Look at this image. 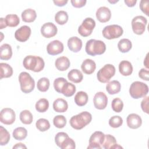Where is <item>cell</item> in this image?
Returning a JSON list of instances; mask_svg holds the SVG:
<instances>
[{
    "label": "cell",
    "mask_w": 149,
    "mask_h": 149,
    "mask_svg": "<svg viewBox=\"0 0 149 149\" xmlns=\"http://www.w3.org/2000/svg\"><path fill=\"white\" fill-rule=\"evenodd\" d=\"M23 65L24 68L27 70L40 72L43 70L45 63L44 59L40 56L28 55L24 58Z\"/></svg>",
    "instance_id": "1"
},
{
    "label": "cell",
    "mask_w": 149,
    "mask_h": 149,
    "mask_svg": "<svg viewBox=\"0 0 149 149\" xmlns=\"http://www.w3.org/2000/svg\"><path fill=\"white\" fill-rule=\"evenodd\" d=\"M91 120V114L88 112L84 111L73 116L69 120V123L73 129L80 130L89 124Z\"/></svg>",
    "instance_id": "2"
},
{
    "label": "cell",
    "mask_w": 149,
    "mask_h": 149,
    "mask_svg": "<svg viewBox=\"0 0 149 149\" xmlns=\"http://www.w3.org/2000/svg\"><path fill=\"white\" fill-rule=\"evenodd\" d=\"M85 50L88 55L94 56L104 54L106 50V45L101 40L90 39L86 42Z\"/></svg>",
    "instance_id": "3"
},
{
    "label": "cell",
    "mask_w": 149,
    "mask_h": 149,
    "mask_svg": "<svg viewBox=\"0 0 149 149\" xmlns=\"http://www.w3.org/2000/svg\"><path fill=\"white\" fill-rule=\"evenodd\" d=\"M148 93V86L143 82L136 81L133 82L129 88V94L134 99L146 97Z\"/></svg>",
    "instance_id": "4"
},
{
    "label": "cell",
    "mask_w": 149,
    "mask_h": 149,
    "mask_svg": "<svg viewBox=\"0 0 149 149\" xmlns=\"http://www.w3.org/2000/svg\"><path fill=\"white\" fill-rule=\"evenodd\" d=\"M19 81L21 91L24 93L31 92L35 87V81L31 75L26 72H21L19 75Z\"/></svg>",
    "instance_id": "5"
},
{
    "label": "cell",
    "mask_w": 149,
    "mask_h": 149,
    "mask_svg": "<svg viewBox=\"0 0 149 149\" xmlns=\"http://www.w3.org/2000/svg\"><path fill=\"white\" fill-rule=\"evenodd\" d=\"M115 68L113 65L106 64L97 72V79L101 83H107L115 75Z\"/></svg>",
    "instance_id": "6"
},
{
    "label": "cell",
    "mask_w": 149,
    "mask_h": 149,
    "mask_svg": "<svg viewBox=\"0 0 149 149\" xmlns=\"http://www.w3.org/2000/svg\"><path fill=\"white\" fill-rule=\"evenodd\" d=\"M103 37L108 40H112L120 37L123 33L121 26L117 24H111L105 26L102 30Z\"/></svg>",
    "instance_id": "7"
},
{
    "label": "cell",
    "mask_w": 149,
    "mask_h": 149,
    "mask_svg": "<svg viewBox=\"0 0 149 149\" xmlns=\"http://www.w3.org/2000/svg\"><path fill=\"white\" fill-rule=\"evenodd\" d=\"M147 20L143 16H137L132 20V27L134 33L137 35L143 34L146 30Z\"/></svg>",
    "instance_id": "8"
},
{
    "label": "cell",
    "mask_w": 149,
    "mask_h": 149,
    "mask_svg": "<svg viewBox=\"0 0 149 149\" xmlns=\"http://www.w3.org/2000/svg\"><path fill=\"white\" fill-rule=\"evenodd\" d=\"M95 26V20L91 17H87L79 27L78 33L83 37H88L91 34Z\"/></svg>",
    "instance_id": "9"
},
{
    "label": "cell",
    "mask_w": 149,
    "mask_h": 149,
    "mask_svg": "<svg viewBox=\"0 0 149 149\" xmlns=\"http://www.w3.org/2000/svg\"><path fill=\"white\" fill-rule=\"evenodd\" d=\"M105 138V134L100 131L93 133L89 139V146L87 148H102V145Z\"/></svg>",
    "instance_id": "10"
},
{
    "label": "cell",
    "mask_w": 149,
    "mask_h": 149,
    "mask_svg": "<svg viewBox=\"0 0 149 149\" xmlns=\"http://www.w3.org/2000/svg\"><path fill=\"white\" fill-rule=\"evenodd\" d=\"M16 119V114L14 111L10 108L2 109L0 113V121L1 123L10 125L14 123Z\"/></svg>",
    "instance_id": "11"
},
{
    "label": "cell",
    "mask_w": 149,
    "mask_h": 149,
    "mask_svg": "<svg viewBox=\"0 0 149 149\" xmlns=\"http://www.w3.org/2000/svg\"><path fill=\"white\" fill-rule=\"evenodd\" d=\"M31 30L28 26H22L19 28L15 33V38L19 42H25L29 38L31 35Z\"/></svg>",
    "instance_id": "12"
},
{
    "label": "cell",
    "mask_w": 149,
    "mask_h": 149,
    "mask_svg": "<svg viewBox=\"0 0 149 149\" xmlns=\"http://www.w3.org/2000/svg\"><path fill=\"white\" fill-rule=\"evenodd\" d=\"M93 103L94 107L98 109H105L108 104V98L105 94L103 92L97 93L93 98Z\"/></svg>",
    "instance_id": "13"
},
{
    "label": "cell",
    "mask_w": 149,
    "mask_h": 149,
    "mask_svg": "<svg viewBox=\"0 0 149 149\" xmlns=\"http://www.w3.org/2000/svg\"><path fill=\"white\" fill-rule=\"evenodd\" d=\"M58 31L56 26L51 22L44 23L41 28V33L45 38H49L54 37Z\"/></svg>",
    "instance_id": "14"
},
{
    "label": "cell",
    "mask_w": 149,
    "mask_h": 149,
    "mask_svg": "<svg viewBox=\"0 0 149 149\" xmlns=\"http://www.w3.org/2000/svg\"><path fill=\"white\" fill-rule=\"evenodd\" d=\"M63 43L59 40H54L50 42L47 47V51L51 55H58L63 52Z\"/></svg>",
    "instance_id": "15"
},
{
    "label": "cell",
    "mask_w": 149,
    "mask_h": 149,
    "mask_svg": "<svg viewBox=\"0 0 149 149\" xmlns=\"http://www.w3.org/2000/svg\"><path fill=\"white\" fill-rule=\"evenodd\" d=\"M97 20L101 23H106L108 22L111 17L110 9L106 6L100 7L95 13Z\"/></svg>",
    "instance_id": "16"
},
{
    "label": "cell",
    "mask_w": 149,
    "mask_h": 149,
    "mask_svg": "<svg viewBox=\"0 0 149 149\" xmlns=\"http://www.w3.org/2000/svg\"><path fill=\"white\" fill-rule=\"evenodd\" d=\"M126 123L129 128L136 129L141 126L142 119L139 115L133 113L127 116Z\"/></svg>",
    "instance_id": "17"
},
{
    "label": "cell",
    "mask_w": 149,
    "mask_h": 149,
    "mask_svg": "<svg viewBox=\"0 0 149 149\" xmlns=\"http://www.w3.org/2000/svg\"><path fill=\"white\" fill-rule=\"evenodd\" d=\"M102 148H123L122 147L117 144L116 139L111 134H105V138L102 145Z\"/></svg>",
    "instance_id": "18"
},
{
    "label": "cell",
    "mask_w": 149,
    "mask_h": 149,
    "mask_svg": "<svg viewBox=\"0 0 149 149\" xmlns=\"http://www.w3.org/2000/svg\"><path fill=\"white\" fill-rule=\"evenodd\" d=\"M82 41L77 37H72L68 40V47L70 51L73 52H77L82 48Z\"/></svg>",
    "instance_id": "19"
},
{
    "label": "cell",
    "mask_w": 149,
    "mask_h": 149,
    "mask_svg": "<svg viewBox=\"0 0 149 149\" xmlns=\"http://www.w3.org/2000/svg\"><path fill=\"white\" fill-rule=\"evenodd\" d=\"M81 69L84 73L87 74H92L96 69V64L91 59H86L81 63Z\"/></svg>",
    "instance_id": "20"
},
{
    "label": "cell",
    "mask_w": 149,
    "mask_h": 149,
    "mask_svg": "<svg viewBox=\"0 0 149 149\" xmlns=\"http://www.w3.org/2000/svg\"><path fill=\"white\" fill-rule=\"evenodd\" d=\"M119 71L123 76H130L133 72L132 63L128 61H122L119 65Z\"/></svg>",
    "instance_id": "21"
},
{
    "label": "cell",
    "mask_w": 149,
    "mask_h": 149,
    "mask_svg": "<svg viewBox=\"0 0 149 149\" xmlns=\"http://www.w3.org/2000/svg\"><path fill=\"white\" fill-rule=\"evenodd\" d=\"M55 67L59 71L66 70L70 65V62L68 58L62 56L58 58L55 62Z\"/></svg>",
    "instance_id": "22"
},
{
    "label": "cell",
    "mask_w": 149,
    "mask_h": 149,
    "mask_svg": "<svg viewBox=\"0 0 149 149\" xmlns=\"http://www.w3.org/2000/svg\"><path fill=\"white\" fill-rule=\"evenodd\" d=\"M53 108L56 112H65L68 108V104L65 100L57 98L53 102Z\"/></svg>",
    "instance_id": "23"
},
{
    "label": "cell",
    "mask_w": 149,
    "mask_h": 149,
    "mask_svg": "<svg viewBox=\"0 0 149 149\" xmlns=\"http://www.w3.org/2000/svg\"><path fill=\"white\" fill-rule=\"evenodd\" d=\"M22 20L26 23H31L34 22L37 17L36 12L31 8L23 10L21 14Z\"/></svg>",
    "instance_id": "24"
},
{
    "label": "cell",
    "mask_w": 149,
    "mask_h": 149,
    "mask_svg": "<svg viewBox=\"0 0 149 149\" xmlns=\"http://www.w3.org/2000/svg\"><path fill=\"white\" fill-rule=\"evenodd\" d=\"M12 56L11 46L8 44H3L0 48V59L2 60H9Z\"/></svg>",
    "instance_id": "25"
},
{
    "label": "cell",
    "mask_w": 149,
    "mask_h": 149,
    "mask_svg": "<svg viewBox=\"0 0 149 149\" xmlns=\"http://www.w3.org/2000/svg\"><path fill=\"white\" fill-rule=\"evenodd\" d=\"M76 86L73 84L69 83L67 81L63 85L60 93L62 94L65 97H70L74 95L76 92Z\"/></svg>",
    "instance_id": "26"
},
{
    "label": "cell",
    "mask_w": 149,
    "mask_h": 149,
    "mask_svg": "<svg viewBox=\"0 0 149 149\" xmlns=\"http://www.w3.org/2000/svg\"><path fill=\"white\" fill-rule=\"evenodd\" d=\"M121 84L118 80H112L108 82L106 86V90L109 94L113 95L120 92Z\"/></svg>",
    "instance_id": "27"
},
{
    "label": "cell",
    "mask_w": 149,
    "mask_h": 149,
    "mask_svg": "<svg viewBox=\"0 0 149 149\" xmlns=\"http://www.w3.org/2000/svg\"><path fill=\"white\" fill-rule=\"evenodd\" d=\"M68 78L71 81L74 83H80L83 79L82 73L78 69H72L68 74Z\"/></svg>",
    "instance_id": "28"
},
{
    "label": "cell",
    "mask_w": 149,
    "mask_h": 149,
    "mask_svg": "<svg viewBox=\"0 0 149 149\" xmlns=\"http://www.w3.org/2000/svg\"><path fill=\"white\" fill-rule=\"evenodd\" d=\"M88 100V97L87 94L83 91L77 92L74 98L75 103L79 107L84 106L87 103Z\"/></svg>",
    "instance_id": "29"
},
{
    "label": "cell",
    "mask_w": 149,
    "mask_h": 149,
    "mask_svg": "<svg viewBox=\"0 0 149 149\" xmlns=\"http://www.w3.org/2000/svg\"><path fill=\"white\" fill-rule=\"evenodd\" d=\"M132 47V44L130 40L127 38H123L119 40L118 44V48L122 53L129 52Z\"/></svg>",
    "instance_id": "30"
},
{
    "label": "cell",
    "mask_w": 149,
    "mask_h": 149,
    "mask_svg": "<svg viewBox=\"0 0 149 149\" xmlns=\"http://www.w3.org/2000/svg\"><path fill=\"white\" fill-rule=\"evenodd\" d=\"M1 79L3 78H8L13 74L12 68L6 63H1Z\"/></svg>",
    "instance_id": "31"
},
{
    "label": "cell",
    "mask_w": 149,
    "mask_h": 149,
    "mask_svg": "<svg viewBox=\"0 0 149 149\" xmlns=\"http://www.w3.org/2000/svg\"><path fill=\"white\" fill-rule=\"evenodd\" d=\"M12 135L15 139L17 140H23L27 137V131L23 127H18L14 129Z\"/></svg>",
    "instance_id": "32"
},
{
    "label": "cell",
    "mask_w": 149,
    "mask_h": 149,
    "mask_svg": "<svg viewBox=\"0 0 149 149\" xmlns=\"http://www.w3.org/2000/svg\"><path fill=\"white\" fill-rule=\"evenodd\" d=\"M20 120L22 123L25 125H30L32 123L33 116L32 113L29 110L22 111L19 115Z\"/></svg>",
    "instance_id": "33"
},
{
    "label": "cell",
    "mask_w": 149,
    "mask_h": 149,
    "mask_svg": "<svg viewBox=\"0 0 149 149\" xmlns=\"http://www.w3.org/2000/svg\"><path fill=\"white\" fill-rule=\"evenodd\" d=\"M7 26L10 27H16L20 23V19L17 15L9 14L7 15L5 18Z\"/></svg>",
    "instance_id": "34"
},
{
    "label": "cell",
    "mask_w": 149,
    "mask_h": 149,
    "mask_svg": "<svg viewBox=\"0 0 149 149\" xmlns=\"http://www.w3.org/2000/svg\"><path fill=\"white\" fill-rule=\"evenodd\" d=\"M68 18V13L64 10H59L55 15V21L60 25H63L66 23Z\"/></svg>",
    "instance_id": "35"
},
{
    "label": "cell",
    "mask_w": 149,
    "mask_h": 149,
    "mask_svg": "<svg viewBox=\"0 0 149 149\" xmlns=\"http://www.w3.org/2000/svg\"><path fill=\"white\" fill-rule=\"evenodd\" d=\"M35 107L37 112H45L49 108V102L46 98H41L36 102Z\"/></svg>",
    "instance_id": "36"
},
{
    "label": "cell",
    "mask_w": 149,
    "mask_h": 149,
    "mask_svg": "<svg viewBox=\"0 0 149 149\" xmlns=\"http://www.w3.org/2000/svg\"><path fill=\"white\" fill-rule=\"evenodd\" d=\"M49 85L50 83L49 79L47 77H42L38 80L37 87L40 91L45 92L48 90Z\"/></svg>",
    "instance_id": "37"
},
{
    "label": "cell",
    "mask_w": 149,
    "mask_h": 149,
    "mask_svg": "<svg viewBox=\"0 0 149 149\" xmlns=\"http://www.w3.org/2000/svg\"><path fill=\"white\" fill-rule=\"evenodd\" d=\"M37 129L40 132H45L50 128V123L49 121L44 118L38 119L36 123Z\"/></svg>",
    "instance_id": "38"
},
{
    "label": "cell",
    "mask_w": 149,
    "mask_h": 149,
    "mask_svg": "<svg viewBox=\"0 0 149 149\" xmlns=\"http://www.w3.org/2000/svg\"><path fill=\"white\" fill-rule=\"evenodd\" d=\"M10 140V134L2 126H0V145L5 146Z\"/></svg>",
    "instance_id": "39"
},
{
    "label": "cell",
    "mask_w": 149,
    "mask_h": 149,
    "mask_svg": "<svg viewBox=\"0 0 149 149\" xmlns=\"http://www.w3.org/2000/svg\"><path fill=\"white\" fill-rule=\"evenodd\" d=\"M53 123L57 128H63L66 125V119L63 115H56L53 119Z\"/></svg>",
    "instance_id": "40"
},
{
    "label": "cell",
    "mask_w": 149,
    "mask_h": 149,
    "mask_svg": "<svg viewBox=\"0 0 149 149\" xmlns=\"http://www.w3.org/2000/svg\"><path fill=\"white\" fill-rule=\"evenodd\" d=\"M111 107L112 110L115 112L119 113L120 112L123 108V102L119 98H114L111 103Z\"/></svg>",
    "instance_id": "41"
},
{
    "label": "cell",
    "mask_w": 149,
    "mask_h": 149,
    "mask_svg": "<svg viewBox=\"0 0 149 149\" xmlns=\"http://www.w3.org/2000/svg\"><path fill=\"white\" fill-rule=\"evenodd\" d=\"M123 124V119L119 116H113L109 120V125L113 128H118Z\"/></svg>",
    "instance_id": "42"
},
{
    "label": "cell",
    "mask_w": 149,
    "mask_h": 149,
    "mask_svg": "<svg viewBox=\"0 0 149 149\" xmlns=\"http://www.w3.org/2000/svg\"><path fill=\"white\" fill-rule=\"evenodd\" d=\"M60 148L62 149H74L76 148L75 142L72 139L68 137L62 142Z\"/></svg>",
    "instance_id": "43"
},
{
    "label": "cell",
    "mask_w": 149,
    "mask_h": 149,
    "mask_svg": "<svg viewBox=\"0 0 149 149\" xmlns=\"http://www.w3.org/2000/svg\"><path fill=\"white\" fill-rule=\"evenodd\" d=\"M66 81H67L66 79L63 77H58L55 79L54 81V87L55 91L60 93L61 90Z\"/></svg>",
    "instance_id": "44"
},
{
    "label": "cell",
    "mask_w": 149,
    "mask_h": 149,
    "mask_svg": "<svg viewBox=\"0 0 149 149\" xmlns=\"http://www.w3.org/2000/svg\"><path fill=\"white\" fill-rule=\"evenodd\" d=\"M68 137H69L68 134L65 132L58 133L55 136V142L56 146L60 147L62 142Z\"/></svg>",
    "instance_id": "45"
},
{
    "label": "cell",
    "mask_w": 149,
    "mask_h": 149,
    "mask_svg": "<svg viewBox=\"0 0 149 149\" xmlns=\"http://www.w3.org/2000/svg\"><path fill=\"white\" fill-rule=\"evenodd\" d=\"M148 4H149V1H144V0H141L140 2V8L141 10L145 13L147 16H149L148 14V10H149V8H148Z\"/></svg>",
    "instance_id": "46"
},
{
    "label": "cell",
    "mask_w": 149,
    "mask_h": 149,
    "mask_svg": "<svg viewBox=\"0 0 149 149\" xmlns=\"http://www.w3.org/2000/svg\"><path fill=\"white\" fill-rule=\"evenodd\" d=\"M139 76L141 79L148 81L149 80V71L148 69H146L144 68L141 69V70L139 72Z\"/></svg>",
    "instance_id": "47"
},
{
    "label": "cell",
    "mask_w": 149,
    "mask_h": 149,
    "mask_svg": "<svg viewBox=\"0 0 149 149\" xmlns=\"http://www.w3.org/2000/svg\"><path fill=\"white\" fill-rule=\"evenodd\" d=\"M148 97H144L141 102V108L144 112L148 113Z\"/></svg>",
    "instance_id": "48"
},
{
    "label": "cell",
    "mask_w": 149,
    "mask_h": 149,
    "mask_svg": "<svg viewBox=\"0 0 149 149\" xmlns=\"http://www.w3.org/2000/svg\"><path fill=\"white\" fill-rule=\"evenodd\" d=\"M70 2L73 6H74V8H81L84 6L86 3L87 1L86 0H71Z\"/></svg>",
    "instance_id": "49"
},
{
    "label": "cell",
    "mask_w": 149,
    "mask_h": 149,
    "mask_svg": "<svg viewBox=\"0 0 149 149\" xmlns=\"http://www.w3.org/2000/svg\"><path fill=\"white\" fill-rule=\"evenodd\" d=\"M54 4L58 6H63L64 5H65L68 1V0H54L53 1Z\"/></svg>",
    "instance_id": "50"
},
{
    "label": "cell",
    "mask_w": 149,
    "mask_h": 149,
    "mask_svg": "<svg viewBox=\"0 0 149 149\" xmlns=\"http://www.w3.org/2000/svg\"><path fill=\"white\" fill-rule=\"evenodd\" d=\"M124 2L127 6L133 7L136 5L137 1L136 0H125Z\"/></svg>",
    "instance_id": "51"
},
{
    "label": "cell",
    "mask_w": 149,
    "mask_h": 149,
    "mask_svg": "<svg viewBox=\"0 0 149 149\" xmlns=\"http://www.w3.org/2000/svg\"><path fill=\"white\" fill-rule=\"evenodd\" d=\"M13 148H27V147L23 143H17L13 147Z\"/></svg>",
    "instance_id": "52"
},
{
    "label": "cell",
    "mask_w": 149,
    "mask_h": 149,
    "mask_svg": "<svg viewBox=\"0 0 149 149\" xmlns=\"http://www.w3.org/2000/svg\"><path fill=\"white\" fill-rule=\"evenodd\" d=\"M7 26V24L6 23L5 20L4 18L1 17V25H0V29H3L4 28H5Z\"/></svg>",
    "instance_id": "53"
},
{
    "label": "cell",
    "mask_w": 149,
    "mask_h": 149,
    "mask_svg": "<svg viewBox=\"0 0 149 149\" xmlns=\"http://www.w3.org/2000/svg\"><path fill=\"white\" fill-rule=\"evenodd\" d=\"M144 65L147 68V69H148V54L146 55V56L144 60Z\"/></svg>",
    "instance_id": "54"
}]
</instances>
